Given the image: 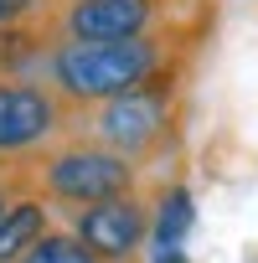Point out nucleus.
<instances>
[{"label": "nucleus", "mask_w": 258, "mask_h": 263, "mask_svg": "<svg viewBox=\"0 0 258 263\" xmlns=\"http://www.w3.org/2000/svg\"><path fill=\"white\" fill-rule=\"evenodd\" d=\"M52 11H57V0H0V31L26 26V21H47Z\"/></svg>", "instance_id": "obj_11"}, {"label": "nucleus", "mask_w": 258, "mask_h": 263, "mask_svg": "<svg viewBox=\"0 0 258 263\" xmlns=\"http://www.w3.org/2000/svg\"><path fill=\"white\" fill-rule=\"evenodd\" d=\"M26 181H31V191H36L47 206L83 212V206H93V201L140 191V165L124 160V155H114V150L98 145V140H88L83 129H72V135L57 140L42 160L26 165Z\"/></svg>", "instance_id": "obj_3"}, {"label": "nucleus", "mask_w": 258, "mask_h": 263, "mask_svg": "<svg viewBox=\"0 0 258 263\" xmlns=\"http://www.w3.org/2000/svg\"><path fill=\"white\" fill-rule=\"evenodd\" d=\"M52 47H57L52 16L47 21H26V26H6L0 31V78H36Z\"/></svg>", "instance_id": "obj_9"}, {"label": "nucleus", "mask_w": 258, "mask_h": 263, "mask_svg": "<svg viewBox=\"0 0 258 263\" xmlns=\"http://www.w3.org/2000/svg\"><path fill=\"white\" fill-rule=\"evenodd\" d=\"M98 263H135L140 248L150 242V201L140 191L129 196H108V201H93L83 212H72V227H67Z\"/></svg>", "instance_id": "obj_6"}, {"label": "nucleus", "mask_w": 258, "mask_h": 263, "mask_svg": "<svg viewBox=\"0 0 258 263\" xmlns=\"http://www.w3.org/2000/svg\"><path fill=\"white\" fill-rule=\"evenodd\" d=\"M21 263H98V258H93L72 232H47V237H42Z\"/></svg>", "instance_id": "obj_10"}, {"label": "nucleus", "mask_w": 258, "mask_h": 263, "mask_svg": "<svg viewBox=\"0 0 258 263\" xmlns=\"http://www.w3.org/2000/svg\"><path fill=\"white\" fill-rule=\"evenodd\" d=\"M176 0H62L52 11L57 42H129L171 21Z\"/></svg>", "instance_id": "obj_5"}, {"label": "nucleus", "mask_w": 258, "mask_h": 263, "mask_svg": "<svg viewBox=\"0 0 258 263\" xmlns=\"http://www.w3.org/2000/svg\"><path fill=\"white\" fill-rule=\"evenodd\" d=\"M47 232H52V206L26 186V191L6 206V217H0V263H21Z\"/></svg>", "instance_id": "obj_8"}, {"label": "nucleus", "mask_w": 258, "mask_h": 263, "mask_svg": "<svg viewBox=\"0 0 258 263\" xmlns=\"http://www.w3.org/2000/svg\"><path fill=\"white\" fill-rule=\"evenodd\" d=\"M191 227H196V196H191L181 181H171V186L150 201V258L181 253L186 237H191Z\"/></svg>", "instance_id": "obj_7"}, {"label": "nucleus", "mask_w": 258, "mask_h": 263, "mask_svg": "<svg viewBox=\"0 0 258 263\" xmlns=\"http://www.w3.org/2000/svg\"><path fill=\"white\" fill-rule=\"evenodd\" d=\"M26 186H31V181H26V171H6V176H0V217H6V206H11Z\"/></svg>", "instance_id": "obj_12"}, {"label": "nucleus", "mask_w": 258, "mask_h": 263, "mask_svg": "<svg viewBox=\"0 0 258 263\" xmlns=\"http://www.w3.org/2000/svg\"><path fill=\"white\" fill-rule=\"evenodd\" d=\"M57 6H62V0H57Z\"/></svg>", "instance_id": "obj_13"}, {"label": "nucleus", "mask_w": 258, "mask_h": 263, "mask_svg": "<svg viewBox=\"0 0 258 263\" xmlns=\"http://www.w3.org/2000/svg\"><path fill=\"white\" fill-rule=\"evenodd\" d=\"M186 42L191 31L176 21H165L150 36H129V42H57L42 62V78L83 114L119 93H135L165 72H181Z\"/></svg>", "instance_id": "obj_1"}, {"label": "nucleus", "mask_w": 258, "mask_h": 263, "mask_svg": "<svg viewBox=\"0 0 258 263\" xmlns=\"http://www.w3.org/2000/svg\"><path fill=\"white\" fill-rule=\"evenodd\" d=\"M78 129V108L47 78H0V171H26Z\"/></svg>", "instance_id": "obj_4"}, {"label": "nucleus", "mask_w": 258, "mask_h": 263, "mask_svg": "<svg viewBox=\"0 0 258 263\" xmlns=\"http://www.w3.org/2000/svg\"><path fill=\"white\" fill-rule=\"evenodd\" d=\"M78 129L88 140L108 145L114 155L150 165L176 150L181 140V72H165L135 93H119L108 103H93L78 114Z\"/></svg>", "instance_id": "obj_2"}]
</instances>
